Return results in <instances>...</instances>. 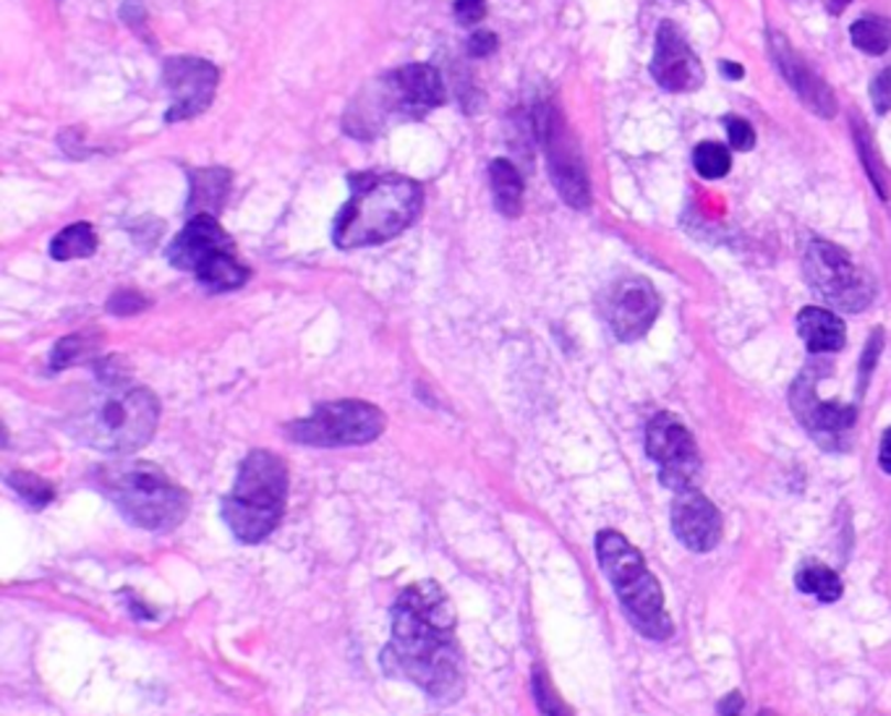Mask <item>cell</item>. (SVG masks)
<instances>
[{
	"label": "cell",
	"mask_w": 891,
	"mask_h": 716,
	"mask_svg": "<svg viewBox=\"0 0 891 716\" xmlns=\"http://www.w3.org/2000/svg\"><path fill=\"white\" fill-rule=\"evenodd\" d=\"M829 375V367L824 361H811L808 367L800 371V377L792 382L790 390V405L795 411L800 424L808 430L813 437L821 442L837 440L841 432L852 430L858 411L852 405L841 403H824L818 398V382Z\"/></svg>",
	"instance_id": "cell-12"
},
{
	"label": "cell",
	"mask_w": 891,
	"mask_h": 716,
	"mask_svg": "<svg viewBox=\"0 0 891 716\" xmlns=\"http://www.w3.org/2000/svg\"><path fill=\"white\" fill-rule=\"evenodd\" d=\"M495 205L504 217H518L523 209V178L510 160H492L489 165Z\"/></svg>",
	"instance_id": "cell-20"
},
{
	"label": "cell",
	"mask_w": 891,
	"mask_h": 716,
	"mask_svg": "<svg viewBox=\"0 0 891 716\" xmlns=\"http://www.w3.org/2000/svg\"><path fill=\"white\" fill-rule=\"evenodd\" d=\"M9 484L17 489L19 497H24L26 502L34 505V508H45L47 502L53 500V487L47 481H42L40 476L17 471L9 476Z\"/></svg>",
	"instance_id": "cell-27"
},
{
	"label": "cell",
	"mask_w": 891,
	"mask_h": 716,
	"mask_svg": "<svg viewBox=\"0 0 891 716\" xmlns=\"http://www.w3.org/2000/svg\"><path fill=\"white\" fill-rule=\"evenodd\" d=\"M797 592L816 596L818 601H837L845 586H841L839 575L829 571L826 565H805L800 567L795 575Z\"/></svg>",
	"instance_id": "cell-23"
},
{
	"label": "cell",
	"mask_w": 891,
	"mask_h": 716,
	"mask_svg": "<svg viewBox=\"0 0 891 716\" xmlns=\"http://www.w3.org/2000/svg\"><path fill=\"white\" fill-rule=\"evenodd\" d=\"M850 37L862 53L883 55L891 47V21L883 17H866L852 24Z\"/></svg>",
	"instance_id": "cell-24"
},
{
	"label": "cell",
	"mask_w": 891,
	"mask_h": 716,
	"mask_svg": "<svg viewBox=\"0 0 891 716\" xmlns=\"http://www.w3.org/2000/svg\"><path fill=\"white\" fill-rule=\"evenodd\" d=\"M196 280L213 293H226L236 291L249 280V270L233 257V251H226V254H217L213 262H207L196 272Z\"/></svg>",
	"instance_id": "cell-21"
},
{
	"label": "cell",
	"mask_w": 891,
	"mask_h": 716,
	"mask_svg": "<svg viewBox=\"0 0 891 716\" xmlns=\"http://www.w3.org/2000/svg\"><path fill=\"white\" fill-rule=\"evenodd\" d=\"M871 97H873V105L879 113H887L891 110V68L887 72H881L876 76V82L871 84Z\"/></svg>",
	"instance_id": "cell-34"
},
{
	"label": "cell",
	"mask_w": 891,
	"mask_h": 716,
	"mask_svg": "<svg viewBox=\"0 0 891 716\" xmlns=\"http://www.w3.org/2000/svg\"><path fill=\"white\" fill-rule=\"evenodd\" d=\"M879 463L887 474H891V426L881 434V451H879Z\"/></svg>",
	"instance_id": "cell-37"
},
{
	"label": "cell",
	"mask_w": 891,
	"mask_h": 716,
	"mask_svg": "<svg viewBox=\"0 0 891 716\" xmlns=\"http://www.w3.org/2000/svg\"><path fill=\"white\" fill-rule=\"evenodd\" d=\"M672 529L691 552L706 554L721 542V516L704 491L687 487L672 500Z\"/></svg>",
	"instance_id": "cell-14"
},
{
	"label": "cell",
	"mask_w": 891,
	"mask_h": 716,
	"mask_svg": "<svg viewBox=\"0 0 891 716\" xmlns=\"http://www.w3.org/2000/svg\"><path fill=\"white\" fill-rule=\"evenodd\" d=\"M455 625L453 604L434 581L409 586L392 607V638L382 651V670L409 680L439 704L458 701L466 666Z\"/></svg>",
	"instance_id": "cell-1"
},
{
	"label": "cell",
	"mask_w": 891,
	"mask_h": 716,
	"mask_svg": "<svg viewBox=\"0 0 891 716\" xmlns=\"http://www.w3.org/2000/svg\"><path fill=\"white\" fill-rule=\"evenodd\" d=\"M693 163H696V171L704 178H725L729 167H732V158H729L727 147L717 142H700L693 152Z\"/></svg>",
	"instance_id": "cell-26"
},
{
	"label": "cell",
	"mask_w": 891,
	"mask_h": 716,
	"mask_svg": "<svg viewBox=\"0 0 891 716\" xmlns=\"http://www.w3.org/2000/svg\"><path fill=\"white\" fill-rule=\"evenodd\" d=\"M850 3L852 0H826V9H829V13H834V17H839Z\"/></svg>",
	"instance_id": "cell-39"
},
{
	"label": "cell",
	"mask_w": 891,
	"mask_h": 716,
	"mask_svg": "<svg viewBox=\"0 0 891 716\" xmlns=\"http://www.w3.org/2000/svg\"><path fill=\"white\" fill-rule=\"evenodd\" d=\"M233 251V241L230 236L217 226L215 215H194L186 223V228L173 238L167 246V259L173 267L184 272H199L207 262H213L217 254Z\"/></svg>",
	"instance_id": "cell-17"
},
{
	"label": "cell",
	"mask_w": 891,
	"mask_h": 716,
	"mask_svg": "<svg viewBox=\"0 0 891 716\" xmlns=\"http://www.w3.org/2000/svg\"><path fill=\"white\" fill-rule=\"evenodd\" d=\"M424 205V188L405 175H367L354 181V196L335 220V246L363 249L403 234Z\"/></svg>",
	"instance_id": "cell-3"
},
{
	"label": "cell",
	"mask_w": 891,
	"mask_h": 716,
	"mask_svg": "<svg viewBox=\"0 0 891 716\" xmlns=\"http://www.w3.org/2000/svg\"><path fill=\"white\" fill-rule=\"evenodd\" d=\"M596 557L601 571L612 584L622 612L638 633L651 641H666L675 633L670 615L664 609V594L654 573L645 567V560L622 533L612 529L599 531L596 536Z\"/></svg>",
	"instance_id": "cell-5"
},
{
	"label": "cell",
	"mask_w": 891,
	"mask_h": 716,
	"mask_svg": "<svg viewBox=\"0 0 891 716\" xmlns=\"http://www.w3.org/2000/svg\"><path fill=\"white\" fill-rule=\"evenodd\" d=\"M487 17V0H455V19L463 26H474Z\"/></svg>",
	"instance_id": "cell-32"
},
{
	"label": "cell",
	"mask_w": 891,
	"mask_h": 716,
	"mask_svg": "<svg viewBox=\"0 0 891 716\" xmlns=\"http://www.w3.org/2000/svg\"><path fill=\"white\" fill-rule=\"evenodd\" d=\"M388 426L382 409L367 400L322 403L306 419L287 426L291 440L312 447H354L374 442Z\"/></svg>",
	"instance_id": "cell-7"
},
{
	"label": "cell",
	"mask_w": 891,
	"mask_h": 716,
	"mask_svg": "<svg viewBox=\"0 0 891 716\" xmlns=\"http://www.w3.org/2000/svg\"><path fill=\"white\" fill-rule=\"evenodd\" d=\"M533 126H536L539 142L546 150L554 188L573 209H586L591 205V186H588L584 158L571 129L552 105H539L533 113Z\"/></svg>",
	"instance_id": "cell-9"
},
{
	"label": "cell",
	"mask_w": 891,
	"mask_h": 716,
	"mask_svg": "<svg viewBox=\"0 0 891 716\" xmlns=\"http://www.w3.org/2000/svg\"><path fill=\"white\" fill-rule=\"evenodd\" d=\"M157 421L160 403L150 390L108 382L74 411L68 432L97 453L129 455L154 437Z\"/></svg>",
	"instance_id": "cell-2"
},
{
	"label": "cell",
	"mask_w": 891,
	"mask_h": 716,
	"mask_svg": "<svg viewBox=\"0 0 891 716\" xmlns=\"http://www.w3.org/2000/svg\"><path fill=\"white\" fill-rule=\"evenodd\" d=\"M761 716H774V714H771V712H763V714H761Z\"/></svg>",
	"instance_id": "cell-40"
},
{
	"label": "cell",
	"mask_w": 891,
	"mask_h": 716,
	"mask_svg": "<svg viewBox=\"0 0 891 716\" xmlns=\"http://www.w3.org/2000/svg\"><path fill=\"white\" fill-rule=\"evenodd\" d=\"M287 505V466L270 451H251L222 500V521L243 544H259L278 529Z\"/></svg>",
	"instance_id": "cell-4"
},
{
	"label": "cell",
	"mask_w": 891,
	"mask_h": 716,
	"mask_svg": "<svg viewBox=\"0 0 891 716\" xmlns=\"http://www.w3.org/2000/svg\"><path fill=\"white\" fill-rule=\"evenodd\" d=\"M645 453L659 466V481L666 489L683 491L693 487L700 471L696 440L675 413H659L645 426Z\"/></svg>",
	"instance_id": "cell-10"
},
{
	"label": "cell",
	"mask_w": 891,
	"mask_h": 716,
	"mask_svg": "<svg viewBox=\"0 0 891 716\" xmlns=\"http://www.w3.org/2000/svg\"><path fill=\"white\" fill-rule=\"evenodd\" d=\"M719 68H721V72H725L727 79H732V82H738V79H742V76H746V68L738 66V63H729V61H725V63H721Z\"/></svg>",
	"instance_id": "cell-38"
},
{
	"label": "cell",
	"mask_w": 891,
	"mask_h": 716,
	"mask_svg": "<svg viewBox=\"0 0 891 716\" xmlns=\"http://www.w3.org/2000/svg\"><path fill=\"white\" fill-rule=\"evenodd\" d=\"M881 348H883V333H881V327H876L873 335H871V338H868V343H866V350H862V361H860V392L866 390L868 379H871V371H873V367H876V361H879Z\"/></svg>",
	"instance_id": "cell-31"
},
{
	"label": "cell",
	"mask_w": 891,
	"mask_h": 716,
	"mask_svg": "<svg viewBox=\"0 0 891 716\" xmlns=\"http://www.w3.org/2000/svg\"><path fill=\"white\" fill-rule=\"evenodd\" d=\"M742 706H746V701H742V693H729V696H725L719 701V714L721 716H740V712H742Z\"/></svg>",
	"instance_id": "cell-36"
},
{
	"label": "cell",
	"mask_w": 891,
	"mask_h": 716,
	"mask_svg": "<svg viewBox=\"0 0 891 716\" xmlns=\"http://www.w3.org/2000/svg\"><path fill=\"white\" fill-rule=\"evenodd\" d=\"M100 491L121 510L126 521L144 531H173L184 523L192 497L152 463L105 466Z\"/></svg>",
	"instance_id": "cell-6"
},
{
	"label": "cell",
	"mask_w": 891,
	"mask_h": 716,
	"mask_svg": "<svg viewBox=\"0 0 891 716\" xmlns=\"http://www.w3.org/2000/svg\"><path fill=\"white\" fill-rule=\"evenodd\" d=\"M769 51L771 58H774L776 68L782 72L784 79L792 89H795L803 105H808L813 113L821 118H834L837 116V97H834L832 87L826 84L821 76L813 72V68L800 58L795 47L790 45L787 37L782 34H771L769 37Z\"/></svg>",
	"instance_id": "cell-16"
},
{
	"label": "cell",
	"mask_w": 891,
	"mask_h": 716,
	"mask_svg": "<svg viewBox=\"0 0 891 716\" xmlns=\"http://www.w3.org/2000/svg\"><path fill=\"white\" fill-rule=\"evenodd\" d=\"M144 306H146V301H144V296H139L137 291H118L108 304V308L113 314H133V312H142Z\"/></svg>",
	"instance_id": "cell-33"
},
{
	"label": "cell",
	"mask_w": 891,
	"mask_h": 716,
	"mask_svg": "<svg viewBox=\"0 0 891 716\" xmlns=\"http://www.w3.org/2000/svg\"><path fill=\"white\" fill-rule=\"evenodd\" d=\"M97 251V234L89 223H74V226L63 228L51 243V257L58 262H68V259H87Z\"/></svg>",
	"instance_id": "cell-22"
},
{
	"label": "cell",
	"mask_w": 891,
	"mask_h": 716,
	"mask_svg": "<svg viewBox=\"0 0 891 716\" xmlns=\"http://www.w3.org/2000/svg\"><path fill=\"white\" fill-rule=\"evenodd\" d=\"M805 280L813 293L841 312L858 314L871 306L876 285L868 272L852 262L850 254L829 241H813L805 251Z\"/></svg>",
	"instance_id": "cell-8"
},
{
	"label": "cell",
	"mask_w": 891,
	"mask_h": 716,
	"mask_svg": "<svg viewBox=\"0 0 891 716\" xmlns=\"http://www.w3.org/2000/svg\"><path fill=\"white\" fill-rule=\"evenodd\" d=\"M797 333L811 354H837L845 346L847 329L829 308L808 306L797 314Z\"/></svg>",
	"instance_id": "cell-18"
},
{
	"label": "cell",
	"mask_w": 891,
	"mask_h": 716,
	"mask_svg": "<svg viewBox=\"0 0 891 716\" xmlns=\"http://www.w3.org/2000/svg\"><path fill=\"white\" fill-rule=\"evenodd\" d=\"M495 51H497L495 32H474L471 40H468V53H471L474 58H487V55H492Z\"/></svg>",
	"instance_id": "cell-35"
},
{
	"label": "cell",
	"mask_w": 891,
	"mask_h": 716,
	"mask_svg": "<svg viewBox=\"0 0 891 716\" xmlns=\"http://www.w3.org/2000/svg\"><path fill=\"white\" fill-rule=\"evenodd\" d=\"M163 79L167 93L173 97V105L167 108L165 121H192V118L202 116L215 100L217 82L220 74L213 63L205 58H194V55H175L165 63Z\"/></svg>",
	"instance_id": "cell-13"
},
{
	"label": "cell",
	"mask_w": 891,
	"mask_h": 716,
	"mask_svg": "<svg viewBox=\"0 0 891 716\" xmlns=\"http://www.w3.org/2000/svg\"><path fill=\"white\" fill-rule=\"evenodd\" d=\"M95 343H89L87 335H68V338H63L58 346L53 350V358H51V367L53 369H63V367H72L76 358L87 356L89 348H93Z\"/></svg>",
	"instance_id": "cell-28"
},
{
	"label": "cell",
	"mask_w": 891,
	"mask_h": 716,
	"mask_svg": "<svg viewBox=\"0 0 891 716\" xmlns=\"http://www.w3.org/2000/svg\"><path fill=\"white\" fill-rule=\"evenodd\" d=\"M651 74L666 93H693L704 84V68L696 53L687 47L675 24L664 21L656 32V53L651 61Z\"/></svg>",
	"instance_id": "cell-15"
},
{
	"label": "cell",
	"mask_w": 891,
	"mask_h": 716,
	"mask_svg": "<svg viewBox=\"0 0 891 716\" xmlns=\"http://www.w3.org/2000/svg\"><path fill=\"white\" fill-rule=\"evenodd\" d=\"M725 126H727L729 144H732L735 150H740V152L753 150V144H756V131H753V126H750V123L746 121V118L729 116V118H725Z\"/></svg>",
	"instance_id": "cell-30"
},
{
	"label": "cell",
	"mask_w": 891,
	"mask_h": 716,
	"mask_svg": "<svg viewBox=\"0 0 891 716\" xmlns=\"http://www.w3.org/2000/svg\"><path fill=\"white\" fill-rule=\"evenodd\" d=\"M533 696H536V704L544 712V716H573L567 712L563 701H559L557 693H554V687L550 680H546L544 672H536V677H533Z\"/></svg>",
	"instance_id": "cell-29"
},
{
	"label": "cell",
	"mask_w": 891,
	"mask_h": 716,
	"mask_svg": "<svg viewBox=\"0 0 891 716\" xmlns=\"http://www.w3.org/2000/svg\"><path fill=\"white\" fill-rule=\"evenodd\" d=\"M852 131H855V142H858V152H860L862 167H866L868 178H871L873 186L879 188L881 199H889V175H887V167L881 165L879 152H876L871 131H868L860 121L852 123Z\"/></svg>",
	"instance_id": "cell-25"
},
{
	"label": "cell",
	"mask_w": 891,
	"mask_h": 716,
	"mask_svg": "<svg viewBox=\"0 0 891 716\" xmlns=\"http://www.w3.org/2000/svg\"><path fill=\"white\" fill-rule=\"evenodd\" d=\"M230 188V173L226 167H207L192 173V196H188V213L215 215L220 213Z\"/></svg>",
	"instance_id": "cell-19"
},
{
	"label": "cell",
	"mask_w": 891,
	"mask_h": 716,
	"mask_svg": "<svg viewBox=\"0 0 891 716\" xmlns=\"http://www.w3.org/2000/svg\"><path fill=\"white\" fill-rule=\"evenodd\" d=\"M659 293L645 278H622L601 296V314L617 340L633 343L649 333L659 317Z\"/></svg>",
	"instance_id": "cell-11"
}]
</instances>
